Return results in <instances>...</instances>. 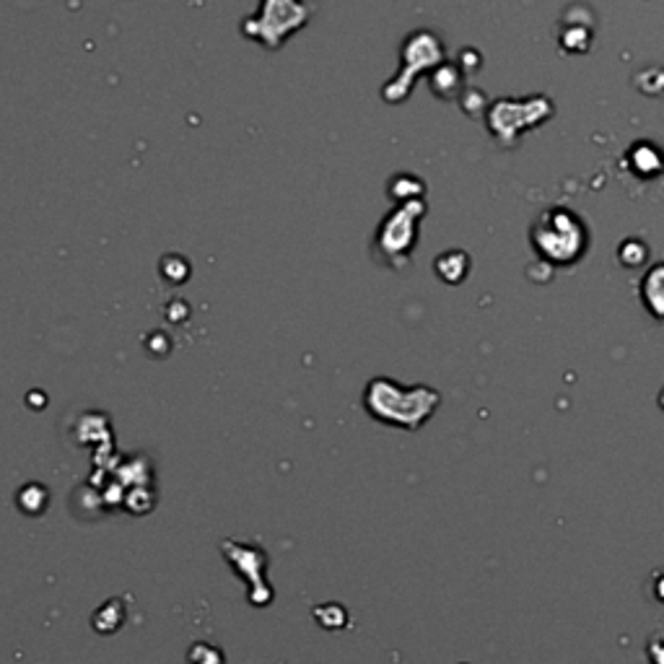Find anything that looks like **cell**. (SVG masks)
Returning <instances> with one entry per match:
<instances>
[{
    "label": "cell",
    "mask_w": 664,
    "mask_h": 664,
    "mask_svg": "<svg viewBox=\"0 0 664 664\" xmlns=\"http://www.w3.org/2000/svg\"><path fill=\"white\" fill-rule=\"evenodd\" d=\"M644 299L657 317H664V265L654 268L644 281Z\"/></svg>",
    "instance_id": "cell-1"
}]
</instances>
